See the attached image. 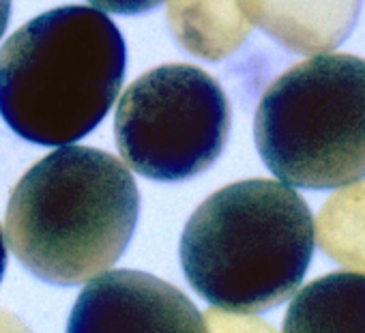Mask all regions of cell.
Segmentation results:
<instances>
[{
  "instance_id": "3",
  "label": "cell",
  "mask_w": 365,
  "mask_h": 333,
  "mask_svg": "<svg viewBox=\"0 0 365 333\" xmlns=\"http://www.w3.org/2000/svg\"><path fill=\"white\" fill-rule=\"evenodd\" d=\"M125 65V39L103 11L69 5L41 14L0 50V116L29 142L73 144L108 116Z\"/></svg>"
},
{
  "instance_id": "14",
  "label": "cell",
  "mask_w": 365,
  "mask_h": 333,
  "mask_svg": "<svg viewBox=\"0 0 365 333\" xmlns=\"http://www.w3.org/2000/svg\"><path fill=\"white\" fill-rule=\"evenodd\" d=\"M11 18V0H0V39H3Z\"/></svg>"
},
{
  "instance_id": "4",
  "label": "cell",
  "mask_w": 365,
  "mask_h": 333,
  "mask_svg": "<svg viewBox=\"0 0 365 333\" xmlns=\"http://www.w3.org/2000/svg\"><path fill=\"white\" fill-rule=\"evenodd\" d=\"M256 148L286 185L339 190L365 179V58L318 54L262 95Z\"/></svg>"
},
{
  "instance_id": "11",
  "label": "cell",
  "mask_w": 365,
  "mask_h": 333,
  "mask_svg": "<svg viewBox=\"0 0 365 333\" xmlns=\"http://www.w3.org/2000/svg\"><path fill=\"white\" fill-rule=\"evenodd\" d=\"M207 322H209L211 333H275L267 322L250 318L247 314L228 316V314L211 312Z\"/></svg>"
},
{
  "instance_id": "6",
  "label": "cell",
  "mask_w": 365,
  "mask_h": 333,
  "mask_svg": "<svg viewBox=\"0 0 365 333\" xmlns=\"http://www.w3.org/2000/svg\"><path fill=\"white\" fill-rule=\"evenodd\" d=\"M67 333H211L207 318L172 284L142 271H110L86 284Z\"/></svg>"
},
{
  "instance_id": "2",
  "label": "cell",
  "mask_w": 365,
  "mask_h": 333,
  "mask_svg": "<svg viewBox=\"0 0 365 333\" xmlns=\"http://www.w3.org/2000/svg\"><path fill=\"white\" fill-rule=\"evenodd\" d=\"M314 245L307 203L282 181L247 179L196 209L180 237V265L213 307L258 314L297 292Z\"/></svg>"
},
{
  "instance_id": "7",
  "label": "cell",
  "mask_w": 365,
  "mask_h": 333,
  "mask_svg": "<svg viewBox=\"0 0 365 333\" xmlns=\"http://www.w3.org/2000/svg\"><path fill=\"white\" fill-rule=\"evenodd\" d=\"M241 5L252 26L305 56L341 46L361 11V0H241Z\"/></svg>"
},
{
  "instance_id": "9",
  "label": "cell",
  "mask_w": 365,
  "mask_h": 333,
  "mask_svg": "<svg viewBox=\"0 0 365 333\" xmlns=\"http://www.w3.org/2000/svg\"><path fill=\"white\" fill-rule=\"evenodd\" d=\"M168 24L190 54L222 61L252 33L241 0H168Z\"/></svg>"
},
{
  "instance_id": "1",
  "label": "cell",
  "mask_w": 365,
  "mask_h": 333,
  "mask_svg": "<svg viewBox=\"0 0 365 333\" xmlns=\"http://www.w3.org/2000/svg\"><path fill=\"white\" fill-rule=\"evenodd\" d=\"M140 194L127 165L93 146H61L18 181L7 239L39 280L78 286L106 273L127 250Z\"/></svg>"
},
{
  "instance_id": "5",
  "label": "cell",
  "mask_w": 365,
  "mask_h": 333,
  "mask_svg": "<svg viewBox=\"0 0 365 333\" xmlns=\"http://www.w3.org/2000/svg\"><path fill=\"white\" fill-rule=\"evenodd\" d=\"M230 133V103L200 67L161 65L123 93L114 114L118 153L138 175L174 183L220 159Z\"/></svg>"
},
{
  "instance_id": "12",
  "label": "cell",
  "mask_w": 365,
  "mask_h": 333,
  "mask_svg": "<svg viewBox=\"0 0 365 333\" xmlns=\"http://www.w3.org/2000/svg\"><path fill=\"white\" fill-rule=\"evenodd\" d=\"M99 11L118 14V16H138L159 7L163 0H88Z\"/></svg>"
},
{
  "instance_id": "10",
  "label": "cell",
  "mask_w": 365,
  "mask_h": 333,
  "mask_svg": "<svg viewBox=\"0 0 365 333\" xmlns=\"http://www.w3.org/2000/svg\"><path fill=\"white\" fill-rule=\"evenodd\" d=\"M314 237L335 262L365 273V183L344 185L324 203Z\"/></svg>"
},
{
  "instance_id": "13",
  "label": "cell",
  "mask_w": 365,
  "mask_h": 333,
  "mask_svg": "<svg viewBox=\"0 0 365 333\" xmlns=\"http://www.w3.org/2000/svg\"><path fill=\"white\" fill-rule=\"evenodd\" d=\"M0 333H31V331L16 316H11L7 312H0Z\"/></svg>"
},
{
  "instance_id": "8",
  "label": "cell",
  "mask_w": 365,
  "mask_h": 333,
  "mask_svg": "<svg viewBox=\"0 0 365 333\" xmlns=\"http://www.w3.org/2000/svg\"><path fill=\"white\" fill-rule=\"evenodd\" d=\"M282 333H365V273L337 271L303 286Z\"/></svg>"
},
{
  "instance_id": "15",
  "label": "cell",
  "mask_w": 365,
  "mask_h": 333,
  "mask_svg": "<svg viewBox=\"0 0 365 333\" xmlns=\"http://www.w3.org/2000/svg\"><path fill=\"white\" fill-rule=\"evenodd\" d=\"M5 269H7V247H5L3 230H0V280H3V275H5Z\"/></svg>"
}]
</instances>
